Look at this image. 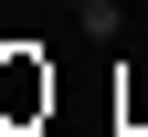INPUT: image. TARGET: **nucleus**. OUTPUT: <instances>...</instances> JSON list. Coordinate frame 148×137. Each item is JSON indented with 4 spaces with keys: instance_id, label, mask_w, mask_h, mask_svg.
Listing matches in <instances>:
<instances>
[{
    "instance_id": "f257e3e1",
    "label": "nucleus",
    "mask_w": 148,
    "mask_h": 137,
    "mask_svg": "<svg viewBox=\"0 0 148 137\" xmlns=\"http://www.w3.org/2000/svg\"><path fill=\"white\" fill-rule=\"evenodd\" d=\"M116 137H148V127H116Z\"/></svg>"
},
{
    "instance_id": "f03ea898",
    "label": "nucleus",
    "mask_w": 148,
    "mask_h": 137,
    "mask_svg": "<svg viewBox=\"0 0 148 137\" xmlns=\"http://www.w3.org/2000/svg\"><path fill=\"white\" fill-rule=\"evenodd\" d=\"M74 11H85V0H74Z\"/></svg>"
}]
</instances>
